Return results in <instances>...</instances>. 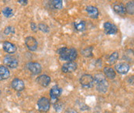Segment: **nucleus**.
Masks as SVG:
<instances>
[{"instance_id": "nucleus-1", "label": "nucleus", "mask_w": 134, "mask_h": 113, "mask_svg": "<svg viewBox=\"0 0 134 113\" xmlns=\"http://www.w3.org/2000/svg\"><path fill=\"white\" fill-rule=\"evenodd\" d=\"M58 53L60 56V58L63 61L67 62H74L77 56V50L74 48L68 49V48H61L58 49Z\"/></svg>"}, {"instance_id": "nucleus-2", "label": "nucleus", "mask_w": 134, "mask_h": 113, "mask_svg": "<svg viewBox=\"0 0 134 113\" xmlns=\"http://www.w3.org/2000/svg\"><path fill=\"white\" fill-rule=\"evenodd\" d=\"M94 82L96 85V89L100 92H105L109 88V82L103 74L98 73L94 77Z\"/></svg>"}, {"instance_id": "nucleus-3", "label": "nucleus", "mask_w": 134, "mask_h": 113, "mask_svg": "<svg viewBox=\"0 0 134 113\" xmlns=\"http://www.w3.org/2000/svg\"><path fill=\"white\" fill-rule=\"evenodd\" d=\"M80 83L84 88H92L94 85V77L92 75L85 74L80 78Z\"/></svg>"}, {"instance_id": "nucleus-4", "label": "nucleus", "mask_w": 134, "mask_h": 113, "mask_svg": "<svg viewBox=\"0 0 134 113\" xmlns=\"http://www.w3.org/2000/svg\"><path fill=\"white\" fill-rule=\"evenodd\" d=\"M37 106H38V109L40 112H47L50 109L51 102H50V100L47 98L43 97V98H40L38 100Z\"/></svg>"}, {"instance_id": "nucleus-5", "label": "nucleus", "mask_w": 134, "mask_h": 113, "mask_svg": "<svg viewBox=\"0 0 134 113\" xmlns=\"http://www.w3.org/2000/svg\"><path fill=\"white\" fill-rule=\"evenodd\" d=\"M25 43H26V45L28 48V49L30 51H35L37 49L38 43L35 38L32 37V36L26 37L25 39Z\"/></svg>"}, {"instance_id": "nucleus-6", "label": "nucleus", "mask_w": 134, "mask_h": 113, "mask_svg": "<svg viewBox=\"0 0 134 113\" xmlns=\"http://www.w3.org/2000/svg\"><path fill=\"white\" fill-rule=\"evenodd\" d=\"M77 65L75 62H68L67 63H64L61 67V71L64 73L71 72H74L77 69Z\"/></svg>"}, {"instance_id": "nucleus-7", "label": "nucleus", "mask_w": 134, "mask_h": 113, "mask_svg": "<svg viewBox=\"0 0 134 113\" xmlns=\"http://www.w3.org/2000/svg\"><path fill=\"white\" fill-rule=\"evenodd\" d=\"M104 30L107 35H115L118 32V28L116 25L109 22L104 23Z\"/></svg>"}, {"instance_id": "nucleus-8", "label": "nucleus", "mask_w": 134, "mask_h": 113, "mask_svg": "<svg viewBox=\"0 0 134 113\" xmlns=\"http://www.w3.org/2000/svg\"><path fill=\"white\" fill-rule=\"evenodd\" d=\"M3 62L6 66L9 67L11 69H16L19 64L18 60L13 56H5L4 58Z\"/></svg>"}, {"instance_id": "nucleus-9", "label": "nucleus", "mask_w": 134, "mask_h": 113, "mask_svg": "<svg viewBox=\"0 0 134 113\" xmlns=\"http://www.w3.org/2000/svg\"><path fill=\"white\" fill-rule=\"evenodd\" d=\"M27 68L29 71L34 75H38L42 71L41 65L38 62H30L27 64Z\"/></svg>"}, {"instance_id": "nucleus-10", "label": "nucleus", "mask_w": 134, "mask_h": 113, "mask_svg": "<svg viewBox=\"0 0 134 113\" xmlns=\"http://www.w3.org/2000/svg\"><path fill=\"white\" fill-rule=\"evenodd\" d=\"M130 65H128L127 63H119L117 65H115V69L117 71L118 73L119 74H126L129 70H130Z\"/></svg>"}, {"instance_id": "nucleus-11", "label": "nucleus", "mask_w": 134, "mask_h": 113, "mask_svg": "<svg viewBox=\"0 0 134 113\" xmlns=\"http://www.w3.org/2000/svg\"><path fill=\"white\" fill-rule=\"evenodd\" d=\"M51 77L48 76L47 75H41L39 76L37 78V82H38L40 85L43 86V87H47L49 85V84L51 83Z\"/></svg>"}, {"instance_id": "nucleus-12", "label": "nucleus", "mask_w": 134, "mask_h": 113, "mask_svg": "<svg viewBox=\"0 0 134 113\" xmlns=\"http://www.w3.org/2000/svg\"><path fill=\"white\" fill-rule=\"evenodd\" d=\"M2 47H3V49L9 54H14L16 52V45L9 42H4L2 44Z\"/></svg>"}, {"instance_id": "nucleus-13", "label": "nucleus", "mask_w": 134, "mask_h": 113, "mask_svg": "<svg viewBox=\"0 0 134 113\" xmlns=\"http://www.w3.org/2000/svg\"><path fill=\"white\" fill-rule=\"evenodd\" d=\"M12 86L16 91H23L25 88L24 82H23V80H21L19 78H14L13 80Z\"/></svg>"}, {"instance_id": "nucleus-14", "label": "nucleus", "mask_w": 134, "mask_h": 113, "mask_svg": "<svg viewBox=\"0 0 134 113\" xmlns=\"http://www.w3.org/2000/svg\"><path fill=\"white\" fill-rule=\"evenodd\" d=\"M86 11H87V12H88V14L90 18H92V19H97L98 17L99 12H98V9L96 7H95V6L88 5L86 8Z\"/></svg>"}, {"instance_id": "nucleus-15", "label": "nucleus", "mask_w": 134, "mask_h": 113, "mask_svg": "<svg viewBox=\"0 0 134 113\" xmlns=\"http://www.w3.org/2000/svg\"><path fill=\"white\" fill-rule=\"evenodd\" d=\"M61 89L57 86H54L51 89V92H50V95H51V100L54 102V101H56L58 99V98L61 95Z\"/></svg>"}, {"instance_id": "nucleus-16", "label": "nucleus", "mask_w": 134, "mask_h": 113, "mask_svg": "<svg viewBox=\"0 0 134 113\" xmlns=\"http://www.w3.org/2000/svg\"><path fill=\"white\" fill-rule=\"evenodd\" d=\"M113 9L115 12L119 15H121V16H123L126 14V9H125V6L121 4V3H117L115 4L114 6H113Z\"/></svg>"}, {"instance_id": "nucleus-17", "label": "nucleus", "mask_w": 134, "mask_h": 113, "mask_svg": "<svg viewBox=\"0 0 134 113\" xmlns=\"http://www.w3.org/2000/svg\"><path fill=\"white\" fill-rule=\"evenodd\" d=\"M103 72H104V74L106 75V77H108L110 79H114L116 76L114 69L111 67H105L103 69Z\"/></svg>"}, {"instance_id": "nucleus-18", "label": "nucleus", "mask_w": 134, "mask_h": 113, "mask_svg": "<svg viewBox=\"0 0 134 113\" xmlns=\"http://www.w3.org/2000/svg\"><path fill=\"white\" fill-rule=\"evenodd\" d=\"M0 76L2 77V79H6L9 78L10 72L5 66H3V65L0 66Z\"/></svg>"}, {"instance_id": "nucleus-19", "label": "nucleus", "mask_w": 134, "mask_h": 113, "mask_svg": "<svg viewBox=\"0 0 134 113\" xmlns=\"http://www.w3.org/2000/svg\"><path fill=\"white\" fill-rule=\"evenodd\" d=\"M51 5H52V7L54 9H62L63 8V3H62V1L60 0H54V1H51Z\"/></svg>"}, {"instance_id": "nucleus-20", "label": "nucleus", "mask_w": 134, "mask_h": 113, "mask_svg": "<svg viewBox=\"0 0 134 113\" xmlns=\"http://www.w3.org/2000/svg\"><path fill=\"white\" fill-rule=\"evenodd\" d=\"M2 14L6 18H10L13 16V11L11 8L6 7L2 10Z\"/></svg>"}, {"instance_id": "nucleus-21", "label": "nucleus", "mask_w": 134, "mask_h": 113, "mask_svg": "<svg viewBox=\"0 0 134 113\" xmlns=\"http://www.w3.org/2000/svg\"><path fill=\"white\" fill-rule=\"evenodd\" d=\"M125 9H126V12H127L129 14H130V15H133V12H134L133 2H129L126 4V5Z\"/></svg>"}, {"instance_id": "nucleus-22", "label": "nucleus", "mask_w": 134, "mask_h": 113, "mask_svg": "<svg viewBox=\"0 0 134 113\" xmlns=\"http://www.w3.org/2000/svg\"><path fill=\"white\" fill-rule=\"evenodd\" d=\"M75 27L77 31H84L85 29V22L84 21H79L78 22L75 23Z\"/></svg>"}, {"instance_id": "nucleus-23", "label": "nucleus", "mask_w": 134, "mask_h": 113, "mask_svg": "<svg viewBox=\"0 0 134 113\" xmlns=\"http://www.w3.org/2000/svg\"><path fill=\"white\" fill-rule=\"evenodd\" d=\"M119 59V53L117 52H114L109 58V62L110 64H114Z\"/></svg>"}, {"instance_id": "nucleus-24", "label": "nucleus", "mask_w": 134, "mask_h": 113, "mask_svg": "<svg viewBox=\"0 0 134 113\" xmlns=\"http://www.w3.org/2000/svg\"><path fill=\"white\" fill-rule=\"evenodd\" d=\"M92 50H93V48L92 46H89L88 48H86L85 49L82 50L81 53L83 56H85V57H88L92 56Z\"/></svg>"}, {"instance_id": "nucleus-25", "label": "nucleus", "mask_w": 134, "mask_h": 113, "mask_svg": "<svg viewBox=\"0 0 134 113\" xmlns=\"http://www.w3.org/2000/svg\"><path fill=\"white\" fill-rule=\"evenodd\" d=\"M37 29H39L41 32H46V33H47V32H49V31H50L49 27H48L46 24H43V23H40L38 25Z\"/></svg>"}, {"instance_id": "nucleus-26", "label": "nucleus", "mask_w": 134, "mask_h": 113, "mask_svg": "<svg viewBox=\"0 0 134 113\" xmlns=\"http://www.w3.org/2000/svg\"><path fill=\"white\" fill-rule=\"evenodd\" d=\"M14 32H15V29L14 27H12V26H8L4 30V33L5 35H9L10 33H14Z\"/></svg>"}, {"instance_id": "nucleus-27", "label": "nucleus", "mask_w": 134, "mask_h": 113, "mask_svg": "<svg viewBox=\"0 0 134 113\" xmlns=\"http://www.w3.org/2000/svg\"><path fill=\"white\" fill-rule=\"evenodd\" d=\"M30 26H31V29L33 30V31H34V32H37V25L35 24V23H34V22H31L30 23Z\"/></svg>"}, {"instance_id": "nucleus-28", "label": "nucleus", "mask_w": 134, "mask_h": 113, "mask_svg": "<svg viewBox=\"0 0 134 113\" xmlns=\"http://www.w3.org/2000/svg\"><path fill=\"white\" fill-rule=\"evenodd\" d=\"M19 2V3H20L21 5H26L27 4V1H25V0H19L18 1Z\"/></svg>"}, {"instance_id": "nucleus-29", "label": "nucleus", "mask_w": 134, "mask_h": 113, "mask_svg": "<svg viewBox=\"0 0 134 113\" xmlns=\"http://www.w3.org/2000/svg\"><path fill=\"white\" fill-rule=\"evenodd\" d=\"M69 113H77V112H75V111H74V110H70V111H69Z\"/></svg>"}, {"instance_id": "nucleus-30", "label": "nucleus", "mask_w": 134, "mask_h": 113, "mask_svg": "<svg viewBox=\"0 0 134 113\" xmlns=\"http://www.w3.org/2000/svg\"><path fill=\"white\" fill-rule=\"evenodd\" d=\"M0 80H2V77L0 76Z\"/></svg>"}, {"instance_id": "nucleus-31", "label": "nucleus", "mask_w": 134, "mask_h": 113, "mask_svg": "<svg viewBox=\"0 0 134 113\" xmlns=\"http://www.w3.org/2000/svg\"><path fill=\"white\" fill-rule=\"evenodd\" d=\"M0 95H1V91H0Z\"/></svg>"}]
</instances>
